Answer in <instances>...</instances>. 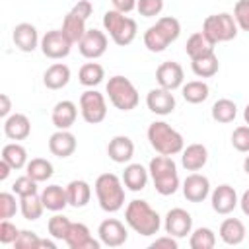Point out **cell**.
I'll use <instances>...</instances> for the list:
<instances>
[{
  "instance_id": "obj_1",
  "label": "cell",
  "mask_w": 249,
  "mask_h": 249,
  "mask_svg": "<svg viewBox=\"0 0 249 249\" xmlns=\"http://www.w3.org/2000/svg\"><path fill=\"white\" fill-rule=\"evenodd\" d=\"M124 222L128 224L130 230H134L138 235L150 237L156 235L161 228V218L160 214L142 198H134L126 204L124 208Z\"/></svg>"
},
{
  "instance_id": "obj_9",
  "label": "cell",
  "mask_w": 249,
  "mask_h": 249,
  "mask_svg": "<svg viewBox=\"0 0 249 249\" xmlns=\"http://www.w3.org/2000/svg\"><path fill=\"white\" fill-rule=\"evenodd\" d=\"M80 113L88 124H99L107 117V101L105 95L97 89H86L80 95Z\"/></svg>"
},
{
  "instance_id": "obj_28",
  "label": "cell",
  "mask_w": 249,
  "mask_h": 249,
  "mask_svg": "<svg viewBox=\"0 0 249 249\" xmlns=\"http://www.w3.org/2000/svg\"><path fill=\"white\" fill-rule=\"evenodd\" d=\"M214 43L202 33V31H196L193 33L189 39H187V45H185V53L191 60L195 58H200V56H206V54H212L214 53Z\"/></svg>"
},
{
  "instance_id": "obj_5",
  "label": "cell",
  "mask_w": 249,
  "mask_h": 249,
  "mask_svg": "<svg viewBox=\"0 0 249 249\" xmlns=\"http://www.w3.org/2000/svg\"><path fill=\"white\" fill-rule=\"evenodd\" d=\"M148 142L150 146L163 156H175L181 154L185 148V138L181 132H177L171 124H167L165 121H154L148 126Z\"/></svg>"
},
{
  "instance_id": "obj_20",
  "label": "cell",
  "mask_w": 249,
  "mask_h": 249,
  "mask_svg": "<svg viewBox=\"0 0 249 249\" xmlns=\"http://www.w3.org/2000/svg\"><path fill=\"white\" fill-rule=\"evenodd\" d=\"M76 136L70 132V130H58L51 134L49 138V152L56 158H68L76 152Z\"/></svg>"
},
{
  "instance_id": "obj_52",
  "label": "cell",
  "mask_w": 249,
  "mask_h": 249,
  "mask_svg": "<svg viewBox=\"0 0 249 249\" xmlns=\"http://www.w3.org/2000/svg\"><path fill=\"white\" fill-rule=\"evenodd\" d=\"M239 208H241V212H243L245 216H249V189L241 195V198H239Z\"/></svg>"
},
{
  "instance_id": "obj_45",
  "label": "cell",
  "mask_w": 249,
  "mask_h": 249,
  "mask_svg": "<svg viewBox=\"0 0 249 249\" xmlns=\"http://www.w3.org/2000/svg\"><path fill=\"white\" fill-rule=\"evenodd\" d=\"M233 19L239 29L249 33V0H237L233 6Z\"/></svg>"
},
{
  "instance_id": "obj_32",
  "label": "cell",
  "mask_w": 249,
  "mask_h": 249,
  "mask_svg": "<svg viewBox=\"0 0 249 249\" xmlns=\"http://www.w3.org/2000/svg\"><path fill=\"white\" fill-rule=\"evenodd\" d=\"M86 19H82V18H78L74 12H68L66 16H64V19H62V33L76 45V43H80L82 41V37L86 35Z\"/></svg>"
},
{
  "instance_id": "obj_47",
  "label": "cell",
  "mask_w": 249,
  "mask_h": 249,
  "mask_svg": "<svg viewBox=\"0 0 249 249\" xmlns=\"http://www.w3.org/2000/svg\"><path fill=\"white\" fill-rule=\"evenodd\" d=\"M21 230L16 228V224H12L10 220H2L0 222V241L4 245H14V241L18 239Z\"/></svg>"
},
{
  "instance_id": "obj_50",
  "label": "cell",
  "mask_w": 249,
  "mask_h": 249,
  "mask_svg": "<svg viewBox=\"0 0 249 249\" xmlns=\"http://www.w3.org/2000/svg\"><path fill=\"white\" fill-rule=\"evenodd\" d=\"M111 4H113V10L123 12V14H130L132 10H136L138 0H111Z\"/></svg>"
},
{
  "instance_id": "obj_24",
  "label": "cell",
  "mask_w": 249,
  "mask_h": 249,
  "mask_svg": "<svg viewBox=\"0 0 249 249\" xmlns=\"http://www.w3.org/2000/svg\"><path fill=\"white\" fill-rule=\"evenodd\" d=\"M208 161V150L204 144H189L187 148H183L181 152V165L187 169V171H198L206 165Z\"/></svg>"
},
{
  "instance_id": "obj_39",
  "label": "cell",
  "mask_w": 249,
  "mask_h": 249,
  "mask_svg": "<svg viewBox=\"0 0 249 249\" xmlns=\"http://www.w3.org/2000/svg\"><path fill=\"white\" fill-rule=\"evenodd\" d=\"M189 245H191V249H212L216 245V233L210 228L200 226L191 231Z\"/></svg>"
},
{
  "instance_id": "obj_12",
  "label": "cell",
  "mask_w": 249,
  "mask_h": 249,
  "mask_svg": "<svg viewBox=\"0 0 249 249\" xmlns=\"http://www.w3.org/2000/svg\"><path fill=\"white\" fill-rule=\"evenodd\" d=\"M163 228H165V233H169L177 239L187 237L193 231V216L185 208H171L165 214Z\"/></svg>"
},
{
  "instance_id": "obj_8",
  "label": "cell",
  "mask_w": 249,
  "mask_h": 249,
  "mask_svg": "<svg viewBox=\"0 0 249 249\" xmlns=\"http://www.w3.org/2000/svg\"><path fill=\"white\" fill-rule=\"evenodd\" d=\"M237 23L233 19L231 14L228 12H222V14H212V16H206L204 21H202V33L214 43H228L231 39L237 37Z\"/></svg>"
},
{
  "instance_id": "obj_4",
  "label": "cell",
  "mask_w": 249,
  "mask_h": 249,
  "mask_svg": "<svg viewBox=\"0 0 249 249\" xmlns=\"http://www.w3.org/2000/svg\"><path fill=\"white\" fill-rule=\"evenodd\" d=\"M181 35V23L173 16L160 18L154 25L144 31V47L150 53H163Z\"/></svg>"
},
{
  "instance_id": "obj_6",
  "label": "cell",
  "mask_w": 249,
  "mask_h": 249,
  "mask_svg": "<svg viewBox=\"0 0 249 249\" xmlns=\"http://www.w3.org/2000/svg\"><path fill=\"white\" fill-rule=\"evenodd\" d=\"M103 27L109 33V37L113 39V43L119 47L130 45L136 37V31H138L136 21L132 18L124 16L123 12H117V10H107L103 14Z\"/></svg>"
},
{
  "instance_id": "obj_44",
  "label": "cell",
  "mask_w": 249,
  "mask_h": 249,
  "mask_svg": "<svg viewBox=\"0 0 249 249\" xmlns=\"http://www.w3.org/2000/svg\"><path fill=\"white\" fill-rule=\"evenodd\" d=\"M39 245H41V237L31 230H21L18 239L14 241L16 249H39Z\"/></svg>"
},
{
  "instance_id": "obj_15",
  "label": "cell",
  "mask_w": 249,
  "mask_h": 249,
  "mask_svg": "<svg viewBox=\"0 0 249 249\" xmlns=\"http://www.w3.org/2000/svg\"><path fill=\"white\" fill-rule=\"evenodd\" d=\"M183 80H185L183 66L175 60H165L156 68V82L160 88L173 91V89L183 86Z\"/></svg>"
},
{
  "instance_id": "obj_53",
  "label": "cell",
  "mask_w": 249,
  "mask_h": 249,
  "mask_svg": "<svg viewBox=\"0 0 249 249\" xmlns=\"http://www.w3.org/2000/svg\"><path fill=\"white\" fill-rule=\"evenodd\" d=\"M10 171H12V165H10L8 161L0 160V181H6L8 175H10Z\"/></svg>"
},
{
  "instance_id": "obj_34",
  "label": "cell",
  "mask_w": 249,
  "mask_h": 249,
  "mask_svg": "<svg viewBox=\"0 0 249 249\" xmlns=\"http://www.w3.org/2000/svg\"><path fill=\"white\" fill-rule=\"evenodd\" d=\"M210 113H212V119H214L216 123L228 124V123H231V121L237 117V105H235V101H231V99H228V97H222V99L214 101Z\"/></svg>"
},
{
  "instance_id": "obj_23",
  "label": "cell",
  "mask_w": 249,
  "mask_h": 249,
  "mask_svg": "<svg viewBox=\"0 0 249 249\" xmlns=\"http://www.w3.org/2000/svg\"><path fill=\"white\" fill-rule=\"evenodd\" d=\"M4 134L10 140H25L31 134V123L23 113H12L4 119Z\"/></svg>"
},
{
  "instance_id": "obj_42",
  "label": "cell",
  "mask_w": 249,
  "mask_h": 249,
  "mask_svg": "<svg viewBox=\"0 0 249 249\" xmlns=\"http://www.w3.org/2000/svg\"><path fill=\"white\" fill-rule=\"evenodd\" d=\"M12 191L18 195V196H27V195H35L37 193V181L33 177H29L27 173L18 177L12 185Z\"/></svg>"
},
{
  "instance_id": "obj_3",
  "label": "cell",
  "mask_w": 249,
  "mask_h": 249,
  "mask_svg": "<svg viewBox=\"0 0 249 249\" xmlns=\"http://www.w3.org/2000/svg\"><path fill=\"white\" fill-rule=\"evenodd\" d=\"M93 191L101 210L113 214L124 206V183L119 175L101 173L93 183Z\"/></svg>"
},
{
  "instance_id": "obj_11",
  "label": "cell",
  "mask_w": 249,
  "mask_h": 249,
  "mask_svg": "<svg viewBox=\"0 0 249 249\" xmlns=\"http://www.w3.org/2000/svg\"><path fill=\"white\" fill-rule=\"evenodd\" d=\"M107 45H109V41H107V33L101 31V29L91 27V29L86 31V35H84L82 41L78 43V51H80V54H82L84 58L95 60V58H99V56L105 54Z\"/></svg>"
},
{
  "instance_id": "obj_17",
  "label": "cell",
  "mask_w": 249,
  "mask_h": 249,
  "mask_svg": "<svg viewBox=\"0 0 249 249\" xmlns=\"http://www.w3.org/2000/svg\"><path fill=\"white\" fill-rule=\"evenodd\" d=\"M12 41L14 45L21 51V53H33L39 45H41V39H39V33H37V27L33 23H18L12 31Z\"/></svg>"
},
{
  "instance_id": "obj_22",
  "label": "cell",
  "mask_w": 249,
  "mask_h": 249,
  "mask_svg": "<svg viewBox=\"0 0 249 249\" xmlns=\"http://www.w3.org/2000/svg\"><path fill=\"white\" fill-rule=\"evenodd\" d=\"M107 156L115 163H128L134 156V142L124 134L113 136L107 144Z\"/></svg>"
},
{
  "instance_id": "obj_41",
  "label": "cell",
  "mask_w": 249,
  "mask_h": 249,
  "mask_svg": "<svg viewBox=\"0 0 249 249\" xmlns=\"http://www.w3.org/2000/svg\"><path fill=\"white\" fill-rule=\"evenodd\" d=\"M231 146L237 152H241V154L249 152V124H241V126L233 128V132H231Z\"/></svg>"
},
{
  "instance_id": "obj_19",
  "label": "cell",
  "mask_w": 249,
  "mask_h": 249,
  "mask_svg": "<svg viewBox=\"0 0 249 249\" xmlns=\"http://www.w3.org/2000/svg\"><path fill=\"white\" fill-rule=\"evenodd\" d=\"M146 105H148V109H150L154 115L165 117V115L173 113V109H175V97H173V93H171L169 89H165V88H154V89H150L148 95H146Z\"/></svg>"
},
{
  "instance_id": "obj_10",
  "label": "cell",
  "mask_w": 249,
  "mask_h": 249,
  "mask_svg": "<svg viewBox=\"0 0 249 249\" xmlns=\"http://www.w3.org/2000/svg\"><path fill=\"white\" fill-rule=\"evenodd\" d=\"M72 41L62 33V29H51L47 31L43 37H41V53L47 56V58H53V60H60L64 56L70 54L72 51Z\"/></svg>"
},
{
  "instance_id": "obj_54",
  "label": "cell",
  "mask_w": 249,
  "mask_h": 249,
  "mask_svg": "<svg viewBox=\"0 0 249 249\" xmlns=\"http://www.w3.org/2000/svg\"><path fill=\"white\" fill-rule=\"evenodd\" d=\"M41 247H49V249H56V243L54 241H51V239H41V245H39V249Z\"/></svg>"
},
{
  "instance_id": "obj_51",
  "label": "cell",
  "mask_w": 249,
  "mask_h": 249,
  "mask_svg": "<svg viewBox=\"0 0 249 249\" xmlns=\"http://www.w3.org/2000/svg\"><path fill=\"white\" fill-rule=\"evenodd\" d=\"M10 111H12V101L8 97V93H0V117H10Z\"/></svg>"
},
{
  "instance_id": "obj_46",
  "label": "cell",
  "mask_w": 249,
  "mask_h": 249,
  "mask_svg": "<svg viewBox=\"0 0 249 249\" xmlns=\"http://www.w3.org/2000/svg\"><path fill=\"white\" fill-rule=\"evenodd\" d=\"M136 10L142 18H156L163 10V0H138Z\"/></svg>"
},
{
  "instance_id": "obj_7",
  "label": "cell",
  "mask_w": 249,
  "mask_h": 249,
  "mask_svg": "<svg viewBox=\"0 0 249 249\" xmlns=\"http://www.w3.org/2000/svg\"><path fill=\"white\" fill-rule=\"evenodd\" d=\"M105 91H107L109 101L113 103V107H117L119 111H132V109H136V105L140 101L136 86L128 78L119 76V74L109 78V82L105 86Z\"/></svg>"
},
{
  "instance_id": "obj_2",
  "label": "cell",
  "mask_w": 249,
  "mask_h": 249,
  "mask_svg": "<svg viewBox=\"0 0 249 249\" xmlns=\"http://www.w3.org/2000/svg\"><path fill=\"white\" fill-rule=\"evenodd\" d=\"M148 171H150V177H152L156 191L161 196H169V195L177 193L181 181H179L177 165H175L171 156H163V154L154 156L148 163Z\"/></svg>"
},
{
  "instance_id": "obj_14",
  "label": "cell",
  "mask_w": 249,
  "mask_h": 249,
  "mask_svg": "<svg viewBox=\"0 0 249 249\" xmlns=\"http://www.w3.org/2000/svg\"><path fill=\"white\" fill-rule=\"evenodd\" d=\"M210 204L216 214L226 216V214H231L235 210V206H239V198L231 185L222 183L210 193Z\"/></svg>"
},
{
  "instance_id": "obj_30",
  "label": "cell",
  "mask_w": 249,
  "mask_h": 249,
  "mask_svg": "<svg viewBox=\"0 0 249 249\" xmlns=\"http://www.w3.org/2000/svg\"><path fill=\"white\" fill-rule=\"evenodd\" d=\"M66 195H68V204L70 206L84 208L91 198V187L84 179H74L66 185Z\"/></svg>"
},
{
  "instance_id": "obj_49",
  "label": "cell",
  "mask_w": 249,
  "mask_h": 249,
  "mask_svg": "<svg viewBox=\"0 0 249 249\" xmlns=\"http://www.w3.org/2000/svg\"><path fill=\"white\" fill-rule=\"evenodd\" d=\"M150 247H167V249H177L179 247V243H177V237H173V235H161V237H156L154 241H152V245Z\"/></svg>"
},
{
  "instance_id": "obj_16",
  "label": "cell",
  "mask_w": 249,
  "mask_h": 249,
  "mask_svg": "<svg viewBox=\"0 0 249 249\" xmlns=\"http://www.w3.org/2000/svg\"><path fill=\"white\" fill-rule=\"evenodd\" d=\"M64 243L70 249H99L103 245L99 239H93L89 228L86 224H82V222H72Z\"/></svg>"
},
{
  "instance_id": "obj_29",
  "label": "cell",
  "mask_w": 249,
  "mask_h": 249,
  "mask_svg": "<svg viewBox=\"0 0 249 249\" xmlns=\"http://www.w3.org/2000/svg\"><path fill=\"white\" fill-rule=\"evenodd\" d=\"M70 82V68L64 62L51 64L43 74V84L49 89H62Z\"/></svg>"
},
{
  "instance_id": "obj_33",
  "label": "cell",
  "mask_w": 249,
  "mask_h": 249,
  "mask_svg": "<svg viewBox=\"0 0 249 249\" xmlns=\"http://www.w3.org/2000/svg\"><path fill=\"white\" fill-rule=\"evenodd\" d=\"M105 78V70L99 62H86L82 64V68L78 70V82L86 88H95L103 82Z\"/></svg>"
},
{
  "instance_id": "obj_27",
  "label": "cell",
  "mask_w": 249,
  "mask_h": 249,
  "mask_svg": "<svg viewBox=\"0 0 249 249\" xmlns=\"http://www.w3.org/2000/svg\"><path fill=\"white\" fill-rule=\"evenodd\" d=\"M41 200L43 206L51 212H60L68 206V195H66V187L60 185H47L41 191Z\"/></svg>"
},
{
  "instance_id": "obj_48",
  "label": "cell",
  "mask_w": 249,
  "mask_h": 249,
  "mask_svg": "<svg viewBox=\"0 0 249 249\" xmlns=\"http://www.w3.org/2000/svg\"><path fill=\"white\" fill-rule=\"evenodd\" d=\"M70 12H74V14H76L78 18H82V19H88V18L93 14V6H91L89 0H78V2L72 6Z\"/></svg>"
},
{
  "instance_id": "obj_38",
  "label": "cell",
  "mask_w": 249,
  "mask_h": 249,
  "mask_svg": "<svg viewBox=\"0 0 249 249\" xmlns=\"http://www.w3.org/2000/svg\"><path fill=\"white\" fill-rule=\"evenodd\" d=\"M191 68H193L195 76H198V78H212V76L218 74L220 62H218V56L212 53V54H206V56L191 60Z\"/></svg>"
},
{
  "instance_id": "obj_55",
  "label": "cell",
  "mask_w": 249,
  "mask_h": 249,
  "mask_svg": "<svg viewBox=\"0 0 249 249\" xmlns=\"http://www.w3.org/2000/svg\"><path fill=\"white\" fill-rule=\"evenodd\" d=\"M243 121H245V124H249V103L243 109Z\"/></svg>"
},
{
  "instance_id": "obj_40",
  "label": "cell",
  "mask_w": 249,
  "mask_h": 249,
  "mask_svg": "<svg viewBox=\"0 0 249 249\" xmlns=\"http://www.w3.org/2000/svg\"><path fill=\"white\" fill-rule=\"evenodd\" d=\"M70 226H72L70 218L64 216V214H58V212L53 218H49V222H47V230H49L51 237L53 239H60V241L66 239V235L70 231Z\"/></svg>"
},
{
  "instance_id": "obj_25",
  "label": "cell",
  "mask_w": 249,
  "mask_h": 249,
  "mask_svg": "<svg viewBox=\"0 0 249 249\" xmlns=\"http://www.w3.org/2000/svg\"><path fill=\"white\" fill-rule=\"evenodd\" d=\"M123 183L128 191L132 193H138L142 189H146L148 185V179H150V171L142 165V163H128L123 171Z\"/></svg>"
},
{
  "instance_id": "obj_13",
  "label": "cell",
  "mask_w": 249,
  "mask_h": 249,
  "mask_svg": "<svg viewBox=\"0 0 249 249\" xmlns=\"http://www.w3.org/2000/svg\"><path fill=\"white\" fill-rule=\"evenodd\" d=\"M97 235H99V241L107 247H121L128 239V231L124 224L117 218H105L97 228Z\"/></svg>"
},
{
  "instance_id": "obj_35",
  "label": "cell",
  "mask_w": 249,
  "mask_h": 249,
  "mask_svg": "<svg viewBox=\"0 0 249 249\" xmlns=\"http://www.w3.org/2000/svg\"><path fill=\"white\" fill-rule=\"evenodd\" d=\"M2 160L12 165V169H23L27 165V150L19 142H10L2 148Z\"/></svg>"
},
{
  "instance_id": "obj_18",
  "label": "cell",
  "mask_w": 249,
  "mask_h": 249,
  "mask_svg": "<svg viewBox=\"0 0 249 249\" xmlns=\"http://www.w3.org/2000/svg\"><path fill=\"white\" fill-rule=\"evenodd\" d=\"M183 196L189 202H202L210 195V181L206 175L200 173H191L183 181Z\"/></svg>"
},
{
  "instance_id": "obj_56",
  "label": "cell",
  "mask_w": 249,
  "mask_h": 249,
  "mask_svg": "<svg viewBox=\"0 0 249 249\" xmlns=\"http://www.w3.org/2000/svg\"><path fill=\"white\" fill-rule=\"evenodd\" d=\"M243 171H245V173L249 175V156H247V158L243 160Z\"/></svg>"
},
{
  "instance_id": "obj_37",
  "label": "cell",
  "mask_w": 249,
  "mask_h": 249,
  "mask_svg": "<svg viewBox=\"0 0 249 249\" xmlns=\"http://www.w3.org/2000/svg\"><path fill=\"white\" fill-rule=\"evenodd\" d=\"M45 206H43V200H41V195L35 193V195H27V196H19V212L25 220H39L41 214H43Z\"/></svg>"
},
{
  "instance_id": "obj_36",
  "label": "cell",
  "mask_w": 249,
  "mask_h": 249,
  "mask_svg": "<svg viewBox=\"0 0 249 249\" xmlns=\"http://www.w3.org/2000/svg\"><path fill=\"white\" fill-rule=\"evenodd\" d=\"M25 173H27L29 177H33L37 183H43V181H47V179L53 177L54 167H53V163H51L49 160H45V158H33V160L27 161Z\"/></svg>"
},
{
  "instance_id": "obj_26",
  "label": "cell",
  "mask_w": 249,
  "mask_h": 249,
  "mask_svg": "<svg viewBox=\"0 0 249 249\" xmlns=\"http://www.w3.org/2000/svg\"><path fill=\"white\" fill-rule=\"evenodd\" d=\"M220 239L226 243V245H239L243 243V239L247 237V230L243 226L241 220L237 218H226L222 224H220Z\"/></svg>"
},
{
  "instance_id": "obj_43",
  "label": "cell",
  "mask_w": 249,
  "mask_h": 249,
  "mask_svg": "<svg viewBox=\"0 0 249 249\" xmlns=\"http://www.w3.org/2000/svg\"><path fill=\"white\" fill-rule=\"evenodd\" d=\"M19 210L18 202H16V193H0V216L2 220H10L12 216H16V212Z\"/></svg>"
},
{
  "instance_id": "obj_31",
  "label": "cell",
  "mask_w": 249,
  "mask_h": 249,
  "mask_svg": "<svg viewBox=\"0 0 249 249\" xmlns=\"http://www.w3.org/2000/svg\"><path fill=\"white\" fill-rule=\"evenodd\" d=\"M181 93H183V99H185L187 103L196 105V103H202V101L208 99L210 88H208V84L202 82V80H193V82H187V84L181 86Z\"/></svg>"
},
{
  "instance_id": "obj_21",
  "label": "cell",
  "mask_w": 249,
  "mask_h": 249,
  "mask_svg": "<svg viewBox=\"0 0 249 249\" xmlns=\"http://www.w3.org/2000/svg\"><path fill=\"white\" fill-rule=\"evenodd\" d=\"M76 117H78V107H76V103L70 101V99L58 101V103L53 107V113H51V121H53V124H54L58 130H68V128L76 123Z\"/></svg>"
}]
</instances>
